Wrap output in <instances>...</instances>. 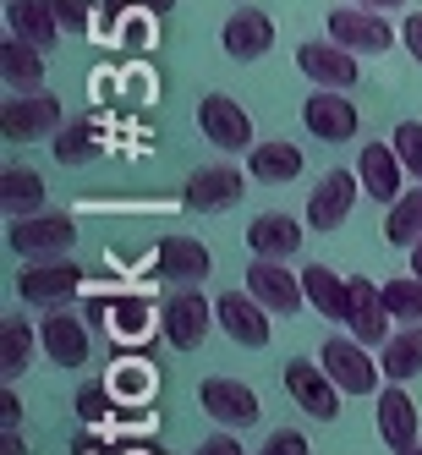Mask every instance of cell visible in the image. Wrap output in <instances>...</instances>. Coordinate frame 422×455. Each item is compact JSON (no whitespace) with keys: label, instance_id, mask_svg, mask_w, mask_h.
Instances as JSON below:
<instances>
[{"label":"cell","instance_id":"1","mask_svg":"<svg viewBox=\"0 0 422 455\" xmlns=\"http://www.w3.org/2000/svg\"><path fill=\"white\" fill-rule=\"evenodd\" d=\"M6 242L22 264H34V258H67L77 247V225H72V214H22V220H12Z\"/></svg>","mask_w":422,"mask_h":455},{"label":"cell","instance_id":"2","mask_svg":"<svg viewBox=\"0 0 422 455\" xmlns=\"http://www.w3.org/2000/svg\"><path fill=\"white\" fill-rule=\"evenodd\" d=\"M318 363L330 368V379L346 395H373L378 379H384V363H373V346H362L356 335H330L318 351Z\"/></svg>","mask_w":422,"mask_h":455},{"label":"cell","instance_id":"3","mask_svg":"<svg viewBox=\"0 0 422 455\" xmlns=\"http://www.w3.org/2000/svg\"><path fill=\"white\" fill-rule=\"evenodd\" d=\"M214 302H203V291H176V297H165V307H159V330H165V340L176 351H198L214 330Z\"/></svg>","mask_w":422,"mask_h":455},{"label":"cell","instance_id":"4","mask_svg":"<svg viewBox=\"0 0 422 455\" xmlns=\"http://www.w3.org/2000/svg\"><path fill=\"white\" fill-rule=\"evenodd\" d=\"M17 291H22V302H34V307H60L83 291V269L72 258H34V264L17 275Z\"/></svg>","mask_w":422,"mask_h":455},{"label":"cell","instance_id":"5","mask_svg":"<svg viewBox=\"0 0 422 455\" xmlns=\"http://www.w3.org/2000/svg\"><path fill=\"white\" fill-rule=\"evenodd\" d=\"M0 132L12 143H28V138H44V132H60V100L44 88H28V93H12L0 105Z\"/></svg>","mask_w":422,"mask_h":455},{"label":"cell","instance_id":"6","mask_svg":"<svg viewBox=\"0 0 422 455\" xmlns=\"http://www.w3.org/2000/svg\"><path fill=\"white\" fill-rule=\"evenodd\" d=\"M285 395L297 401L307 417H318V422L340 417V384L330 379L323 363H285Z\"/></svg>","mask_w":422,"mask_h":455},{"label":"cell","instance_id":"7","mask_svg":"<svg viewBox=\"0 0 422 455\" xmlns=\"http://www.w3.org/2000/svg\"><path fill=\"white\" fill-rule=\"evenodd\" d=\"M198 132L214 148H225V154L252 148V121H247V110L231 100V93H203L198 100Z\"/></svg>","mask_w":422,"mask_h":455},{"label":"cell","instance_id":"8","mask_svg":"<svg viewBox=\"0 0 422 455\" xmlns=\"http://www.w3.org/2000/svg\"><path fill=\"white\" fill-rule=\"evenodd\" d=\"M247 291L269 313H285V318L307 302V285H302V275L285 269V258H252V264H247Z\"/></svg>","mask_w":422,"mask_h":455},{"label":"cell","instance_id":"9","mask_svg":"<svg viewBox=\"0 0 422 455\" xmlns=\"http://www.w3.org/2000/svg\"><path fill=\"white\" fill-rule=\"evenodd\" d=\"M214 318H219V330L231 335L236 346H247V351H264L269 346V307L252 297V291H225V297L214 302Z\"/></svg>","mask_w":422,"mask_h":455},{"label":"cell","instance_id":"10","mask_svg":"<svg viewBox=\"0 0 422 455\" xmlns=\"http://www.w3.org/2000/svg\"><path fill=\"white\" fill-rule=\"evenodd\" d=\"M297 67L302 77H313L318 88H356V77H362V67H356V50L335 44V39H307L297 44Z\"/></svg>","mask_w":422,"mask_h":455},{"label":"cell","instance_id":"11","mask_svg":"<svg viewBox=\"0 0 422 455\" xmlns=\"http://www.w3.org/2000/svg\"><path fill=\"white\" fill-rule=\"evenodd\" d=\"M356 192H362V176L356 171H323L313 198H307V225L313 231H340V225L351 220V204Z\"/></svg>","mask_w":422,"mask_h":455},{"label":"cell","instance_id":"12","mask_svg":"<svg viewBox=\"0 0 422 455\" xmlns=\"http://www.w3.org/2000/svg\"><path fill=\"white\" fill-rule=\"evenodd\" d=\"M330 39L356 50V55H384L389 44H395V28L384 22V12L346 6V12H330Z\"/></svg>","mask_w":422,"mask_h":455},{"label":"cell","instance_id":"13","mask_svg":"<svg viewBox=\"0 0 422 455\" xmlns=\"http://www.w3.org/2000/svg\"><path fill=\"white\" fill-rule=\"evenodd\" d=\"M389 323H395V313H389V302H384V285L351 275V313H346V330L362 340V346H384L389 335H395Z\"/></svg>","mask_w":422,"mask_h":455},{"label":"cell","instance_id":"14","mask_svg":"<svg viewBox=\"0 0 422 455\" xmlns=\"http://www.w3.org/2000/svg\"><path fill=\"white\" fill-rule=\"evenodd\" d=\"M198 406L219 422V428H252L258 411H264L242 379H203L198 384Z\"/></svg>","mask_w":422,"mask_h":455},{"label":"cell","instance_id":"15","mask_svg":"<svg viewBox=\"0 0 422 455\" xmlns=\"http://www.w3.org/2000/svg\"><path fill=\"white\" fill-rule=\"evenodd\" d=\"M39 346L50 351V363H60V368H83L88 363V323L60 302V307H50L44 318H39Z\"/></svg>","mask_w":422,"mask_h":455},{"label":"cell","instance_id":"16","mask_svg":"<svg viewBox=\"0 0 422 455\" xmlns=\"http://www.w3.org/2000/svg\"><path fill=\"white\" fill-rule=\"evenodd\" d=\"M302 126L313 138H323V143H351L356 126H362V116H356L351 100H340V88H318L302 105Z\"/></svg>","mask_w":422,"mask_h":455},{"label":"cell","instance_id":"17","mask_svg":"<svg viewBox=\"0 0 422 455\" xmlns=\"http://www.w3.org/2000/svg\"><path fill=\"white\" fill-rule=\"evenodd\" d=\"M356 176H362V192L373 204H395L401 198V176H406V165H401V154H395V143H362V154H356Z\"/></svg>","mask_w":422,"mask_h":455},{"label":"cell","instance_id":"18","mask_svg":"<svg viewBox=\"0 0 422 455\" xmlns=\"http://www.w3.org/2000/svg\"><path fill=\"white\" fill-rule=\"evenodd\" d=\"M242 171H231V165H209V171H198L187 181V192H181V204L187 209H198V214H219V209H231V204H242Z\"/></svg>","mask_w":422,"mask_h":455},{"label":"cell","instance_id":"19","mask_svg":"<svg viewBox=\"0 0 422 455\" xmlns=\"http://www.w3.org/2000/svg\"><path fill=\"white\" fill-rule=\"evenodd\" d=\"M154 264H159V275H165V280H181V285L198 280L203 285V275L214 269V258H209V247L198 236H159Z\"/></svg>","mask_w":422,"mask_h":455},{"label":"cell","instance_id":"20","mask_svg":"<svg viewBox=\"0 0 422 455\" xmlns=\"http://www.w3.org/2000/svg\"><path fill=\"white\" fill-rule=\"evenodd\" d=\"M219 44L231 60H258V55L275 50V22L264 12H231L219 28Z\"/></svg>","mask_w":422,"mask_h":455},{"label":"cell","instance_id":"21","mask_svg":"<svg viewBox=\"0 0 422 455\" xmlns=\"http://www.w3.org/2000/svg\"><path fill=\"white\" fill-rule=\"evenodd\" d=\"M373 411H378V439L389 444V450H411L417 444V401L406 395L401 384H389V389H378V401H373Z\"/></svg>","mask_w":422,"mask_h":455},{"label":"cell","instance_id":"22","mask_svg":"<svg viewBox=\"0 0 422 455\" xmlns=\"http://www.w3.org/2000/svg\"><path fill=\"white\" fill-rule=\"evenodd\" d=\"M247 247H252V258H297L302 252V225L291 214H258L247 225Z\"/></svg>","mask_w":422,"mask_h":455},{"label":"cell","instance_id":"23","mask_svg":"<svg viewBox=\"0 0 422 455\" xmlns=\"http://www.w3.org/2000/svg\"><path fill=\"white\" fill-rule=\"evenodd\" d=\"M247 176L252 181H269V187H285L302 176V148L297 143H252L247 148Z\"/></svg>","mask_w":422,"mask_h":455},{"label":"cell","instance_id":"24","mask_svg":"<svg viewBox=\"0 0 422 455\" xmlns=\"http://www.w3.org/2000/svg\"><path fill=\"white\" fill-rule=\"evenodd\" d=\"M302 285H307V307H318L323 318H340L346 323V313H351V280L346 275H335L330 264H307Z\"/></svg>","mask_w":422,"mask_h":455},{"label":"cell","instance_id":"25","mask_svg":"<svg viewBox=\"0 0 422 455\" xmlns=\"http://www.w3.org/2000/svg\"><path fill=\"white\" fill-rule=\"evenodd\" d=\"M378 363H384V379L389 384L417 379L422 373V323H401V330L378 346Z\"/></svg>","mask_w":422,"mask_h":455},{"label":"cell","instance_id":"26","mask_svg":"<svg viewBox=\"0 0 422 455\" xmlns=\"http://www.w3.org/2000/svg\"><path fill=\"white\" fill-rule=\"evenodd\" d=\"M6 28H12L17 39L39 44V50H50L60 39V22L50 12V0H6Z\"/></svg>","mask_w":422,"mask_h":455},{"label":"cell","instance_id":"27","mask_svg":"<svg viewBox=\"0 0 422 455\" xmlns=\"http://www.w3.org/2000/svg\"><path fill=\"white\" fill-rule=\"evenodd\" d=\"M0 209H6L12 220L44 214V176L28 171V165H6L0 171Z\"/></svg>","mask_w":422,"mask_h":455},{"label":"cell","instance_id":"28","mask_svg":"<svg viewBox=\"0 0 422 455\" xmlns=\"http://www.w3.org/2000/svg\"><path fill=\"white\" fill-rule=\"evenodd\" d=\"M0 77H6V88H12V93L39 88V83H44V50L12 34L6 44H0Z\"/></svg>","mask_w":422,"mask_h":455},{"label":"cell","instance_id":"29","mask_svg":"<svg viewBox=\"0 0 422 455\" xmlns=\"http://www.w3.org/2000/svg\"><path fill=\"white\" fill-rule=\"evenodd\" d=\"M105 384H110L115 406H148V401H154V389H159V373H154V363H143V356H126V363L110 368Z\"/></svg>","mask_w":422,"mask_h":455},{"label":"cell","instance_id":"30","mask_svg":"<svg viewBox=\"0 0 422 455\" xmlns=\"http://www.w3.org/2000/svg\"><path fill=\"white\" fill-rule=\"evenodd\" d=\"M417 236H422V181L417 187H406L395 204H389V214H384V242L389 247H417Z\"/></svg>","mask_w":422,"mask_h":455},{"label":"cell","instance_id":"31","mask_svg":"<svg viewBox=\"0 0 422 455\" xmlns=\"http://www.w3.org/2000/svg\"><path fill=\"white\" fill-rule=\"evenodd\" d=\"M34 363V330H28V318H0V379L17 384Z\"/></svg>","mask_w":422,"mask_h":455},{"label":"cell","instance_id":"32","mask_svg":"<svg viewBox=\"0 0 422 455\" xmlns=\"http://www.w3.org/2000/svg\"><path fill=\"white\" fill-rule=\"evenodd\" d=\"M50 154L60 159V165H88V159L105 154V143H100V132H93L88 121H72V126H60V132H55Z\"/></svg>","mask_w":422,"mask_h":455},{"label":"cell","instance_id":"33","mask_svg":"<svg viewBox=\"0 0 422 455\" xmlns=\"http://www.w3.org/2000/svg\"><path fill=\"white\" fill-rule=\"evenodd\" d=\"M105 323L121 340H143V335H154V302L148 297H126V302L110 297V318Z\"/></svg>","mask_w":422,"mask_h":455},{"label":"cell","instance_id":"34","mask_svg":"<svg viewBox=\"0 0 422 455\" xmlns=\"http://www.w3.org/2000/svg\"><path fill=\"white\" fill-rule=\"evenodd\" d=\"M384 302H389V313H395V323H422V275L384 280Z\"/></svg>","mask_w":422,"mask_h":455},{"label":"cell","instance_id":"35","mask_svg":"<svg viewBox=\"0 0 422 455\" xmlns=\"http://www.w3.org/2000/svg\"><path fill=\"white\" fill-rule=\"evenodd\" d=\"M389 143H395V154H401L406 176H417V181H422V121H401Z\"/></svg>","mask_w":422,"mask_h":455},{"label":"cell","instance_id":"36","mask_svg":"<svg viewBox=\"0 0 422 455\" xmlns=\"http://www.w3.org/2000/svg\"><path fill=\"white\" fill-rule=\"evenodd\" d=\"M50 12H55V22H60V34H88L93 28V0H50Z\"/></svg>","mask_w":422,"mask_h":455},{"label":"cell","instance_id":"37","mask_svg":"<svg viewBox=\"0 0 422 455\" xmlns=\"http://www.w3.org/2000/svg\"><path fill=\"white\" fill-rule=\"evenodd\" d=\"M77 411H83V422H88V428H100V422H110V411H115L110 384H88L83 395H77Z\"/></svg>","mask_w":422,"mask_h":455},{"label":"cell","instance_id":"38","mask_svg":"<svg viewBox=\"0 0 422 455\" xmlns=\"http://www.w3.org/2000/svg\"><path fill=\"white\" fill-rule=\"evenodd\" d=\"M258 455H313V444H307V434H297V428H275Z\"/></svg>","mask_w":422,"mask_h":455},{"label":"cell","instance_id":"39","mask_svg":"<svg viewBox=\"0 0 422 455\" xmlns=\"http://www.w3.org/2000/svg\"><path fill=\"white\" fill-rule=\"evenodd\" d=\"M192 455H242V439H231V434H214V439H203Z\"/></svg>","mask_w":422,"mask_h":455},{"label":"cell","instance_id":"40","mask_svg":"<svg viewBox=\"0 0 422 455\" xmlns=\"http://www.w3.org/2000/svg\"><path fill=\"white\" fill-rule=\"evenodd\" d=\"M401 39H406V50L417 55V67H422V12H411V17H406V28H401Z\"/></svg>","mask_w":422,"mask_h":455},{"label":"cell","instance_id":"41","mask_svg":"<svg viewBox=\"0 0 422 455\" xmlns=\"http://www.w3.org/2000/svg\"><path fill=\"white\" fill-rule=\"evenodd\" d=\"M0 417H6V428H17V389L6 384V395H0Z\"/></svg>","mask_w":422,"mask_h":455},{"label":"cell","instance_id":"42","mask_svg":"<svg viewBox=\"0 0 422 455\" xmlns=\"http://www.w3.org/2000/svg\"><path fill=\"white\" fill-rule=\"evenodd\" d=\"M356 6H368V12H401L406 0H356Z\"/></svg>","mask_w":422,"mask_h":455},{"label":"cell","instance_id":"43","mask_svg":"<svg viewBox=\"0 0 422 455\" xmlns=\"http://www.w3.org/2000/svg\"><path fill=\"white\" fill-rule=\"evenodd\" d=\"M6 455H28V450H22V439H17V428H6Z\"/></svg>","mask_w":422,"mask_h":455},{"label":"cell","instance_id":"44","mask_svg":"<svg viewBox=\"0 0 422 455\" xmlns=\"http://www.w3.org/2000/svg\"><path fill=\"white\" fill-rule=\"evenodd\" d=\"M143 6H148V12H154V17H165V12H171V6H176V0H143Z\"/></svg>","mask_w":422,"mask_h":455},{"label":"cell","instance_id":"45","mask_svg":"<svg viewBox=\"0 0 422 455\" xmlns=\"http://www.w3.org/2000/svg\"><path fill=\"white\" fill-rule=\"evenodd\" d=\"M411 275H422V236H417V247H411Z\"/></svg>","mask_w":422,"mask_h":455},{"label":"cell","instance_id":"46","mask_svg":"<svg viewBox=\"0 0 422 455\" xmlns=\"http://www.w3.org/2000/svg\"><path fill=\"white\" fill-rule=\"evenodd\" d=\"M395 455H422V444H411V450H395Z\"/></svg>","mask_w":422,"mask_h":455},{"label":"cell","instance_id":"47","mask_svg":"<svg viewBox=\"0 0 422 455\" xmlns=\"http://www.w3.org/2000/svg\"><path fill=\"white\" fill-rule=\"evenodd\" d=\"M143 455H154V450H143Z\"/></svg>","mask_w":422,"mask_h":455}]
</instances>
